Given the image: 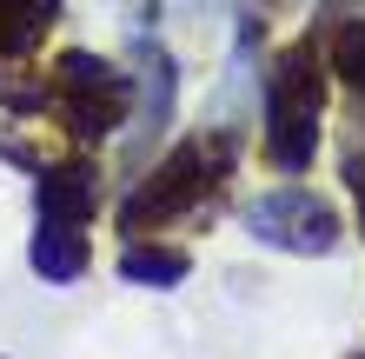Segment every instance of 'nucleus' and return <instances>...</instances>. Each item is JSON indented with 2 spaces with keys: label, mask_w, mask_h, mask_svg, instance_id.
I'll use <instances>...</instances> for the list:
<instances>
[{
  "label": "nucleus",
  "mask_w": 365,
  "mask_h": 359,
  "mask_svg": "<svg viewBox=\"0 0 365 359\" xmlns=\"http://www.w3.org/2000/svg\"><path fill=\"white\" fill-rule=\"evenodd\" d=\"M34 206H40V220H53V226H87L93 220V206H100V173L93 166H47V173L34 180Z\"/></svg>",
  "instance_id": "5"
},
{
  "label": "nucleus",
  "mask_w": 365,
  "mask_h": 359,
  "mask_svg": "<svg viewBox=\"0 0 365 359\" xmlns=\"http://www.w3.org/2000/svg\"><path fill=\"white\" fill-rule=\"evenodd\" d=\"M192 273V253L186 246H146V240H126V253H120V280L126 286H153V293H173L180 280Z\"/></svg>",
  "instance_id": "8"
},
{
  "label": "nucleus",
  "mask_w": 365,
  "mask_h": 359,
  "mask_svg": "<svg viewBox=\"0 0 365 359\" xmlns=\"http://www.w3.org/2000/svg\"><path fill=\"white\" fill-rule=\"evenodd\" d=\"M173 107H180V67L173 54L140 40V126L146 133H166L173 126Z\"/></svg>",
  "instance_id": "6"
},
{
  "label": "nucleus",
  "mask_w": 365,
  "mask_h": 359,
  "mask_svg": "<svg viewBox=\"0 0 365 359\" xmlns=\"http://www.w3.org/2000/svg\"><path fill=\"white\" fill-rule=\"evenodd\" d=\"M346 359H365V353H346Z\"/></svg>",
  "instance_id": "12"
},
{
  "label": "nucleus",
  "mask_w": 365,
  "mask_h": 359,
  "mask_svg": "<svg viewBox=\"0 0 365 359\" xmlns=\"http://www.w3.org/2000/svg\"><path fill=\"white\" fill-rule=\"evenodd\" d=\"M232 153H240V133H206V140H180L173 153H166V166L153 180H140L133 193H126L120 206V226L126 233H153V226H166L173 213H192V206L206 200V186L226 180Z\"/></svg>",
  "instance_id": "2"
},
{
  "label": "nucleus",
  "mask_w": 365,
  "mask_h": 359,
  "mask_svg": "<svg viewBox=\"0 0 365 359\" xmlns=\"http://www.w3.org/2000/svg\"><path fill=\"white\" fill-rule=\"evenodd\" d=\"M27 260H34V273H40L47 286H73L80 273H87L93 246H87V233H80V226H53V220H40V233H34V246H27Z\"/></svg>",
  "instance_id": "7"
},
{
  "label": "nucleus",
  "mask_w": 365,
  "mask_h": 359,
  "mask_svg": "<svg viewBox=\"0 0 365 359\" xmlns=\"http://www.w3.org/2000/svg\"><path fill=\"white\" fill-rule=\"evenodd\" d=\"M346 186H352V200H359V233H365V153L346 160Z\"/></svg>",
  "instance_id": "11"
},
{
  "label": "nucleus",
  "mask_w": 365,
  "mask_h": 359,
  "mask_svg": "<svg viewBox=\"0 0 365 359\" xmlns=\"http://www.w3.org/2000/svg\"><path fill=\"white\" fill-rule=\"evenodd\" d=\"M246 233L259 246H279V253H299V260H326L339 246V213L332 200L306 193V186H279V193H259L246 206Z\"/></svg>",
  "instance_id": "4"
},
{
  "label": "nucleus",
  "mask_w": 365,
  "mask_h": 359,
  "mask_svg": "<svg viewBox=\"0 0 365 359\" xmlns=\"http://www.w3.org/2000/svg\"><path fill=\"white\" fill-rule=\"evenodd\" d=\"M0 7H7L20 27H34V34H40V20H53V7H60V0H0Z\"/></svg>",
  "instance_id": "10"
},
{
  "label": "nucleus",
  "mask_w": 365,
  "mask_h": 359,
  "mask_svg": "<svg viewBox=\"0 0 365 359\" xmlns=\"http://www.w3.org/2000/svg\"><path fill=\"white\" fill-rule=\"evenodd\" d=\"M319 107H326V54H319V40H299L266 67V160L279 173L312 166Z\"/></svg>",
  "instance_id": "1"
},
{
  "label": "nucleus",
  "mask_w": 365,
  "mask_h": 359,
  "mask_svg": "<svg viewBox=\"0 0 365 359\" xmlns=\"http://www.w3.org/2000/svg\"><path fill=\"white\" fill-rule=\"evenodd\" d=\"M53 100L80 140H106L113 126L133 113V74H120L113 60H100L87 47L53 60Z\"/></svg>",
  "instance_id": "3"
},
{
  "label": "nucleus",
  "mask_w": 365,
  "mask_h": 359,
  "mask_svg": "<svg viewBox=\"0 0 365 359\" xmlns=\"http://www.w3.org/2000/svg\"><path fill=\"white\" fill-rule=\"evenodd\" d=\"M332 67H339V80H346L352 107L365 120V20H346V27L332 34Z\"/></svg>",
  "instance_id": "9"
}]
</instances>
